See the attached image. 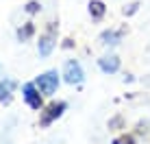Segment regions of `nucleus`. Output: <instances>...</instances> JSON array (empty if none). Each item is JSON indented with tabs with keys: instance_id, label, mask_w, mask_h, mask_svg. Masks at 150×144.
Here are the masks:
<instances>
[{
	"instance_id": "nucleus-1",
	"label": "nucleus",
	"mask_w": 150,
	"mask_h": 144,
	"mask_svg": "<svg viewBox=\"0 0 150 144\" xmlns=\"http://www.w3.org/2000/svg\"><path fill=\"white\" fill-rule=\"evenodd\" d=\"M54 42H57V29H54V24H50L46 29V33L39 37V55L41 57H48L50 55V50L54 48Z\"/></svg>"
},
{
	"instance_id": "nucleus-2",
	"label": "nucleus",
	"mask_w": 150,
	"mask_h": 144,
	"mask_svg": "<svg viewBox=\"0 0 150 144\" xmlns=\"http://www.w3.org/2000/svg\"><path fill=\"white\" fill-rule=\"evenodd\" d=\"M57 85H59V74L57 72H46V74L37 76V87L44 94H52L57 90Z\"/></svg>"
},
{
	"instance_id": "nucleus-3",
	"label": "nucleus",
	"mask_w": 150,
	"mask_h": 144,
	"mask_svg": "<svg viewBox=\"0 0 150 144\" xmlns=\"http://www.w3.org/2000/svg\"><path fill=\"white\" fill-rule=\"evenodd\" d=\"M63 76L68 83H81L83 81V70L76 61H68L65 63V70H63Z\"/></svg>"
},
{
	"instance_id": "nucleus-4",
	"label": "nucleus",
	"mask_w": 150,
	"mask_h": 144,
	"mask_svg": "<svg viewBox=\"0 0 150 144\" xmlns=\"http://www.w3.org/2000/svg\"><path fill=\"white\" fill-rule=\"evenodd\" d=\"M24 98H26V103L33 107V109H39V107H41V96H39L37 87H35L33 83L24 85Z\"/></svg>"
},
{
	"instance_id": "nucleus-5",
	"label": "nucleus",
	"mask_w": 150,
	"mask_h": 144,
	"mask_svg": "<svg viewBox=\"0 0 150 144\" xmlns=\"http://www.w3.org/2000/svg\"><path fill=\"white\" fill-rule=\"evenodd\" d=\"M63 109H65V103H52V105L46 109V114L41 116V125H50L54 118H59L63 114Z\"/></svg>"
},
{
	"instance_id": "nucleus-6",
	"label": "nucleus",
	"mask_w": 150,
	"mask_h": 144,
	"mask_svg": "<svg viewBox=\"0 0 150 144\" xmlns=\"http://www.w3.org/2000/svg\"><path fill=\"white\" fill-rule=\"evenodd\" d=\"M100 68L105 72H109V74H113V72H117V68H120V59H117L115 55H111V57H102L100 59Z\"/></svg>"
},
{
	"instance_id": "nucleus-7",
	"label": "nucleus",
	"mask_w": 150,
	"mask_h": 144,
	"mask_svg": "<svg viewBox=\"0 0 150 144\" xmlns=\"http://www.w3.org/2000/svg\"><path fill=\"white\" fill-rule=\"evenodd\" d=\"M89 13L94 20H100L102 15H105V4L100 2V0H91L89 2Z\"/></svg>"
},
{
	"instance_id": "nucleus-8",
	"label": "nucleus",
	"mask_w": 150,
	"mask_h": 144,
	"mask_svg": "<svg viewBox=\"0 0 150 144\" xmlns=\"http://www.w3.org/2000/svg\"><path fill=\"white\" fill-rule=\"evenodd\" d=\"M117 37H120V33H102V42L107 44H115Z\"/></svg>"
},
{
	"instance_id": "nucleus-9",
	"label": "nucleus",
	"mask_w": 150,
	"mask_h": 144,
	"mask_svg": "<svg viewBox=\"0 0 150 144\" xmlns=\"http://www.w3.org/2000/svg\"><path fill=\"white\" fill-rule=\"evenodd\" d=\"M30 33H33V24H26V26H24V31L20 29V39H26Z\"/></svg>"
},
{
	"instance_id": "nucleus-10",
	"label": "nucleus",
	"mask_w": 150,
	"mask_h": 144,
	"mask_svg": "<svg viewBox=\"0 0 150 144\" xmlns=\"http://www.w3.org/2000/svg\"><path fill=\"white\" fill-rule=\"evenodd\" d=\"M113 144H133V138L131 135H120L113 140Z\"/></svg>"
}]
</instances>
